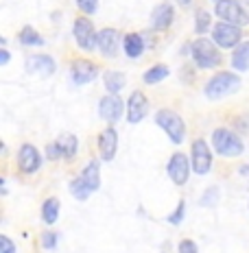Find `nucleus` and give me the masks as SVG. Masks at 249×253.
I'll return each mask as SVG.
<instances>
[{
  "label": "nucleus",
  "instance_id": "6",
  "mask_svg": "<svg viewBox=\"0 0 249 253\" xmlns=\"http://www.w3.org/2000/svg\"><path fill=\"white\" fill-rule=\"evenodd\" d=\"M72 33H75V42L81 50L90 52V50L99 48V33L94 31V24L88 18H77Z\"/></svg>",
  "mask_w": 249,
  "mask_h": 253
},
{
  "label": "nucleus",
  "instance_id": "4",
  "mask_svg": "<svg viewBox=\"0 0 249 253\" xmlns=\"http://www.w3.org/2000/svg\"><path fill=\"white\" fill-rule=\"evenodd\" d=\"M155 123L164 129V133L171 138L173 144H182L184 138H186V125H184L182 116L171 112V109H160L155 114Z\"/></svg>",
  "mask_w": 249,
  "mask_h": 253
},
{
  "label": "nucleus",
  "instance_id": "33",
  "mask_svg": "<svg viewBox=\"0 0 249 253\" xmlns=\"http://www.w3.org/2000/svg\"><path fill=\"white\" fill-rule=\"evenodd\" d=\"M0 253H15V245L9 236H0Z\"/></svg>",
  "mask_w": 249,
  "mask_h": 253
},
{
  "label": "nucleus",
  "instance_id": "5",
  "mask_svg": "<svg viewBox=\"0 0 249 253\" xmlns=\"http://www.w3.org/2000/svg\"><path fill=\"white\" fill-rule=\"evenodd\" d=\"M243 40V31L238 24L232 22H216L212 29V42H214L219 48H234L241 44Z\"/></svg>",
  "mask_w": 249,
  "mask_h": 253
},
{
  "label": "nucleus",
  "instance_id": "9",
  "mask_svg": "<svg viewBox=\"0 0 249 253\" xmlns=\"http://www.w3.org/2000/svg\"><path fill=\"white\" fill-rule=\"evenodd\" d=\"M214 11L223 22H232V24H238V26L247 24V20H249L247 13L243 11L241 2H236V0H219Z\"/></svg>",
  "mask_w": 249,
  "mask_h": 253
},
{
  "label": "nucleus",
  "instance_id": "12",
  "mask_svg": "<svg viewBox=\"0 0 249 253\" xmlns=\"http://www.w3.org/2000/svg\"><path fill=\"white\" fill-rule=\"evenodd\" d=\"M24 68L29 75L50 77V75H55L57 63L52 61V57H49V55H31V57H26Z\"/></svg>",
  "mask_w": 249,
  "mask_h": 253
},
{
  "label": "nucleus",
  "instance_id": "8",
  "mask_svg": "<svg viewBox=\"0 0 249 253\" xmlns=\"http://www.w3.org/2000/svg\"><path fill=\"white\" fill-rule=\"evenodd\" d=\"M123 112H127V105L123 103V98L118 94H107L99 101V116L107 123H116L123 118Z\"/></svg>",
  "mask_w": 249,
  "mask_h": 253
},
{
  "label": "nucleus",
  "instance_id": "24",
  "mask_svg": "<svg viewBox=\"0 0 249 253\" xmlns=\"http://www.w3.org/2000/svg\"><path fill=\"white\" fill-rule=\"evenodd\" d=\"M168 75H171V70H168V66H164V63H157V66L149 68V70L145 72V83H149V85H153V83H160L164 81Z\"/></svg>",
  "mask_w": 249,
  "mask_h": 253
},
{
  "label": "nucleus",
  "instance_id": "15",
  "mask_svg": "<svg viewBox=\"0 0 249 253\" xmlns=\"http://www.w3.org/2000/svg\"><path fill=\"white\" fill-rule=\"evenodd\" d=\"M118 149V133L114 126H105L99 135V153L103 157V162H112Z\"/></svg>",
  "mask_w": 249,
  "mask_h": 253
},
{
  "label": "nucleus",
  "instance_id": "27",
  "mask_svg": "<svg viewBox=\"0 0 249 253\" xmlns=\"http://www.w3.org/2000/svg\"><path fill=\"white\" fill-rule=\"evenodd\" d=\"M195 31H197L199 35H203L205 31H210V24H212V15L210 11H203V9H199L197 11V20H195Z\"/></svg>",
  "mask_w": 249,
  "mask_h": 253
},
{
  "label": "nucleus",
  "instance_id": "10",
  "mask_svg": "<svg viewBox=\"0 0 249 253\" xmlns=\"http://www.w3.org/2000/svg\"><path fill=\"white\" fill-rule=\"evenodd\" d=\"M190 166H193V164L188 162V157L184 155V153H175L171 160H168L166 172H168V177L173 179V183H177V186H184V183L188 181Z\"/></svg>",
  "mask_w": 249,
  "mask_h": 253
},
{
  "label": "nucleus",
  "instance_id": "26",
  "mask_svg": "<svg viewBox=\"0 0 249 253\" xmlns=\"http://www.w3.org/2000/svg\"><path fill=\"white\" fill-rule=\"evenodd\" d=\"M70 192H72V197L75 199H79V201H86L90 194H92V190L86 186V181H83L81 177H77V179H72L70 181Z\"/></svg>",
  "mask_w": 249,
  "mask_h": 253
},
{
  "label": "nucleus",
  "instance_id": "20",
  "mask_svg": "<svg viewBox=\"0 0 249 253\" xmlns=\"http://www.w3.org/2000/svg\"><path fill=\"white\" fill-rule=\"evenodd\" d=\"M232 66L241 72L249 70V42H241V44L236 46L234 55H232Z\"/></svg>",
  "mask_w": 249,
  "mask_h": 253
},
{
  "label": "nucleus",
  "instance_id": "2",
  "mask_svg": "<svg viewBox=\"0 0 249 253\" xmlns=\"http://www.w3.org/2000/svg\"><path fill=\"white\" fill-rule=\"evenodd\" d=\"M241 87V77L234 72H219L205 83V96L216 101V98H223L227 94H234Z\"/></svg>",
  "mask_w": 249,
  "mask_h": 253
},
{
  "label": "nucleus",
  "instance_id": "17",
  "mask_svg": "<svg viewBox=\"0 0 249 253\" xmlns=\"http://www.w3.org/2000/svg\"><path fill=\"white\" fill-rule=\"evenodd\" d=\"M171 24H173V4L160 2L151 13V26L157 31H166Z\"/></svg>",
  "mask_w": 249,
  "mask_h": 253
},
{
  "label": "nucleus",
  "instance_id": "16",
  "mask_svg": "<svg viewBox=\"0 0 249 253\" xmlns=\"http://www.w3.org/2000/svg\"><path fill=\"white\" fill-rule=\"evenodd\" d=\"M147 114H149V101H147V96L142 92H134L129 96V103H127V120L136 125Z\"/></svg>",
  "mask_w": 249,
  "mask_h": 253
},
{
  "label": "nucleus",
  "instance_id": "18",
  "mask_svg": "<svg viewBox=\"0 0 249 253\" xmlns=\"http://www.w3.org/2000/svg\"><path fill=\"white\" fill-rule=\"evenodd\" d=\"M79 177L86 181V186L92 190V192L94 190H99V186H100V162L99 160H90Z\"/></svg>",
  "mask_w": 249,
  "mask_h": 253
},
{
  "label": "nucleus",
  "instance_id": "3",
  "mask_svg": "<svg viewBox=\"0 0 249 253\" xmlns=\"http://www.w3.org/2000/svg\"><path fill=\"white\" fill-rule=\"evenodd\" d=\"M212 146L223 157H236L245 151L243 140L238 138L232 129H225V126H221V129H216L214 133H212Z\"/></svg>",
  "mask_w": 249,
  "mask_h": 253
},
{
  "label": "nucleus",
  "instance_id": "23",
  "mask_svg": "<svg viewBox=\"0 0 249 253\" xmlns=\"http://www.w3.org/2000/svg\"><path fill=\"white\" fill-rule=\"evenodd\" d=\"M42 218H44L46 225L57 223V218H59V201H57L55 197L46 199L44 205H42Z\"/></svg>",
  "mask_w": 249,
  "mask_h": 253
},
{
  "label": "nucleus",
  "instance_id": "13",
  "mask_svg": "<svg viewBox=\"0 0 249 253\" xmlns=\"http://www.w3.org/2000/svg\"><path fill=\"white\" fill-rule=\"evenodd\" d=\"M120 48V33L116 29H103L99 31V50L103 57L114 59Z\"/></svg>",
  "mask_w": 249,
  "mask_h": 253
},
{
  "label": "nucleus",
  "instance_id": "22",
  "mask_svg": "<svg viewBox=\"0 0 249 253\" xmlns=\"http://www.w3.org/2000/svg\"><path fill=\"white\" fill-rule=\"evenodd\" d=\"M59 146H61V153H63V160H72L79 151V140L75 133H63L59 140Z\"/></svg>",
  "mask_w": 249,
  "mask_h": 253
},
{
  "label": "nucleus",
  "instance_id": "35",
  "mask_svg": "<svg viewBox=\"0 0 249 253\" xmlns=\"http://www.w3.org/2000/svg\"><path fill=\"white\" fill-rule=\"evenodd\" d=\"M9 57H11V55H9L7 50H0V66H4V63L9 61Z\"/></svg>",
  "mask_w": 249,
  "mask_h": 253
},
{
  "label": "nucleus",
  "instance_id": "7",
  "mask_svg": "<svg viewBox=\"0 0 249 253\" xmlns=\"http://www.w3.org/2000/svg\"><path fill=\"white\" fill-rule=\"evenodd\" d=\"M190 164H193V170L197 175H205L210 172L212 168V153H210V146L205 140H195L193 146H190Z\"/></svg>",
  "mask_w": 249,
  "mask_h": 253
},
{
  "label": "nucleus",
  "instance_id": "31",
  "mask_svg": "<svg viewBox=\"0 0 249 253\" xmlns=\"http://www.w3.org/2000/svg\"><path fill=\"white\" fill-rule=\"evenodd\" d=\"M184 212H186V203L179 201L177 203V210H175V212L168 216V223H171V225H179V223H182V218H184Z\"/></svg>",
  "mask_w": 249,
  "mask_h": 253
},
{
  "label": "nucleus",
  "instance_id": "19",
  "mask_svg": "<svg viewBox=\"0 0 249 253\" xmlns=\"http://www.w3.org/2000/svg\"><path fill=\"white\" fill-rule=\"evenodd\" d=\"M123 50L127 57H131V59H138V57L145 52V40H142V35L138 33H129L123 38Z\"/></svg>",
  "mask_w": 249,
  "mask_h": 253
},
{
  "label": "nucleus",
  "instance_id": "36",
  "mask_svg": "<svg viewBox=\"0 0 249 253\" xmlns=\"http://www.w3.org/2000/svg\"><path fill=\"white\" fill-rule=\"evenodd\" d=\"M177 4L179 7H184V9H188L190 4H193V0H177Z\"/></svg>",
  "mask_w": 249,
  "mask_h": 253
},
{
  "label": "nucleus",
  "instance_id": "29",
  "mask_svg": "<svg viewBox=\"0 0 249 253\" xmlns=\"http://www.w3.org/2000/svg\"><path fill=\"white\" fill-rule=\"evenodd\" d=\"M46 157H49L50 162H57V160H61V157H63V153H61V146H59V142H50V144L46 146Z\"/></svg>",
  "mask_w": 249,
  "mask_h": 253
},
{
  "label": "nucleus",
  "instance_id": "14",
  "mask_svg": "<svg viewBox=\"0 0 249 253\" xmlns=\"http://www.w3.org/2000/svg\"><path fill=\"white\" fill-rule=\"evenodd\" d=\"M70 77L77 85H86V83H92L99 77V68L88 59H77V61H72Z\"/></svg>",
  "mask_w": 249,
  "mask_h": 253
},
{
  "label": "nucleus",
  "instance_id": "25",
  "mask_svg": "<svg viewBox=\"0 0 249 253\" xmlns=\"http://www.w3.org/2000/svg\"><path fill=\"white\" fill-rule=\"evenodd\" d=\"M18 40H20V44H24V46H42V44H44L42 35L33 29V26H24V29L20 31Z\"/></svg>",
  "mask_w": 249,
  "mask_h": 253
},
{
  "label": "nucleus",
  "instance_id": "30",
  "mask_svg": "<svg viewBox=\"0 0 249 253\" xmlns=\"http://www.w3.org/2000/svg\"><path fill=\"white\" fill-rule=\"evenodd\" d=\"M77 4L86 15H92L99 9V0H77Z\"/></svg>",
  "mask_w": 249,
  "mask_h": 253
},
{
  "label": "nucleus",
  "instance_id": "32",
  "mask_svg": "<svg viewBox=\"0 0 249 253\" xmlns=\"http://www.w3.org/2000/svg\"><path fill=\"white\" fill-rule=\"evenodd\" d=\"M42 245H44V249H49V251H52L57 247V234L55 231H44L42 234Z\"/></svg>",
  "mask_w": 249,
  "mask_h": 253
},
{
  "label": "nucleus",
  "instance_id": "11",
  "mask_svg": "<svg viewBox=\"0 0 249 253\" xmlns=\"http://www.w3.org/2000/svg\"><path fill=\"white\" fill-rule=\"evenodd\" d=\"M42 166V155L40 151L35 149L33 144H22L18 153V168L24 172V175H33L38 172Z\"/></svg>",
  "mask_w": 249,
  "mask_h": 253
},
{
  "label": "nucleus",
  "instance_id": "34",
  "mask_svg": "<svg viewBox=\"0 0 249 253\" xmlns=\"http://www.w3.org/2000/svg\"><path fill=\"white\" fill-rule=\"evenodd\" d=\"M179 253H197V242L195 240H182L179 242Z\"/></svg>",
  "mask_w": 249,
  "mask_h": 253
},
{
  "label": "nucleus",
  "instance_id": "1",
  "mask_svg": "<svg viewBox=\"0 0 249 253\" xmlns=\"http://www.w3.org/2000/svg\"><path fill=\"white\" fill-rule=\"evenodd\" d=\"M190 50H193L195 63H197L199 68H203V70H212V68L221 66V61H223V57H221V52H219V46L212 40H205V38L195 40Z\"/></svg>",
  "mask_w": 249,
  "mask_h": 253
},
{
  "label": "nucleus",
  "instance_id": "37",
  "mask_svg": "<svg viewBox=\"0 0 249 253\" xmlns=\"http://www.w3.org/2000/svg\"><path fill=\"white\" fill-rule=\"evenodd\" d=\"M241 175H249V166H241Z\"/></svg>",
  "mask_w": 249,
  "mask_h": 253
},
{
  "label": "nucleus",
  "instance_id": "21",
  "mask_svg": "<svg viewBox=\"0 0 249 253\" xmlns=\"http://www.w3.org/2000/svg\"><path fill=\"white\" fill-rule=\"evenodd\" d=\"M103 81H105V87H107V92L109 94H118L120 89L125 87V83H127V79L123 72H116V70H107L103 75Z\"/></svg>",
  "mask_w": 249,
  "mask_h": 253
},
{
  "label": "nucleus",
  "instance_id": "28",
  "mask_svg": "<svg viewBox=\"0 0 249 253\" xmlns=\"http://www.w3.org/2000/svg\"><path fill=\"white\" fill-rule=\"evenodd\" d=\"M216 201H219V188H208L203 192V199H201V205H203V208H208V205H216Z\"/></svg>",
  "mask_w": 249,
  "mask_h": 253
}]
</instances>
